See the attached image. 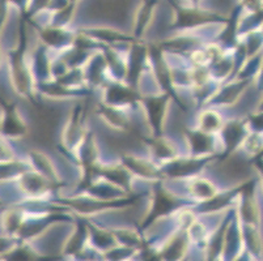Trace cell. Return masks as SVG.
<instances>
[{
  "mask_svg": "<svg viewBox=\"0 0 263 261\" xmlns=\"http://www.w3.org/2000/svg\"><path fill=\"white\" fill-rule=\"evenodd\" d=\"M246 133L248 132H246L245 123L241 122H233L226 126V128L223 129V136L227 153H231L240 144H242L246 140Z\"/></svg>",
  "mask_w": 263,
  "mask_h": 261,
  "instance_id": "obj_1",
  "label": "cell"
},
{
  "mask_svg": "<svg viewBox=\"0 0 263 261\" xmlns=\"http://www.w3.org/2000/svg\"><path fill=\"white\" fill-rule=\"evenodd\" d=\"M241 215L246 226H255L259 222V212L258 207L253 201V196H248L243 192L242 203H241Z\"/></svg>",
  "mask_w": 263,
  "mask_h": 261,
  "instance_id": "obj_2",
  "label": "cell"
},
{
  "mask_svg": "<svg viewBox=\"0 0 263 261\" xmlns=\"http://www.w3.org/2000/svg\"><path fill=\"white\" fill-rule=\"evenodd\" d=\"M174 204H176V200L173 198V196L168 195V192H165V191L159 190L156 192L154 209L151 212L152 218H155L156 215H162L165 212H169L174 207Z\"/></svg>",
  "mask_w": 263,
  "mask_h": 261,
  "instance_id": "obj_3",
  "label": "cell"
},
{
  "mask_svg": "<svg viewBox=\"0 0 263 261\" xmlns=\"http://www.w3.org/2000/svg\"><path fill=\"white\" fill-rule=\"evenodd\" d=\"M165 102H166L165 98H149V99L144 101L147 114H149V119L155 127L159 126V122H161Z\"/></svg>",
  "mask_w": 263,
  "mask_h": 261,
  "instance_id": "obj_4",
  "label": "cell"
},
{
  "mask_svg": "<svg viewBox=\"0 0 263 261\" xmlns=\"http://www.w3.org/2000/svg\"><path fill=\"white\" fill-rule=\"evenodd\" d=\"M191 192L194 196L197 197L203 198V200H207V198H212L216 196V188H215L214 184L209 180H200L194 182L190 187Z\"/></svg>",
  "mask_w": 263,
  "mask_h": 261,
  "instance_id": "obj_5",
  "label": "cell"
},
{
  "mask_svg": "<svg viewBox=\"0 0 263 261\" xmlns=\"http://www.w3.org/2000/svg\"><path fill=\"white\" fill-rule=\"evenodd\" d=\"M199 127L200 131L205 133L215 132V131L220 129V127H221V118H220L217 112L207 111L200 116Z\"/></svg>",
  "mask_w": 263,
  "mask_h": 261,
  "instance_id": "obj_6",
  "label": "cell"
},
{
  "mask_svg": "<svg viewBox=\"0 0 263 261\" xmlns=\"http://www.w3.org/2000/svg\"><path fill=\"white\" fill-rule=\"evenodd\" d=\"M190 137L191 148H193V153H204L210 149L211 143H210V137L205 136V132H190L189 133Z\"/></svg>",
  "mask_w": 263,
  "mask_h": 261,
  "instance_id": "obj_7",
  "label": "cell"
},
{
  "mask_svg": "<svg viewBox=\"0 0 263 261\" xmlns=\"http://www.w3.org/2000/svg\"><path fill=\"white\" fill-rule=\"evenodd\" d=\"M128 161V166L131 167L133 170H135V171H138V174H140V175L143 176H147V178H152V176H156L157 172L156 170L154 169L152 166H149L148 164H145L144 161H140V159H133L131 161L130 158H127Z\"/></svg>",
  "mask_w": 263,
  "mask_h": 261,
  "instance_id": "obj_8",
  "label": "cell"
},
{
  "mask_svg": "<svg viewBox=\"0 0 263 261\" xmlns=\"http://www.w3.org/2000/svg\"><path fill=\"white\" fill-rule=\"evenodd\" d=\"M259 170H260V174H262V176H263V162H260L259 164Z\"/></svg>",
  "mask_w": 263,
  "mask_h": 261,
  "instance_id": "obj_9",
  "label": "cell"
},
{
  "mask_svg": "<svg viewBox=\"0 0 263 261\" xmlns=\"http://www.w3.org/2000/svg\"><path fill=\"white\" fill-rule=\"evenodd\" d=\"M259 111H263V99H262V104H260L259 106Z\"/></svg>",
  "mask_w": 263,
  "mask_h": 261,
  "instance_id": "obj_10",
  "label": "cell"
},
{
  "mask_svg": "<svg viewBox=\"0 0 263 261\" xmlns=\"http://www.w3.org/2000/svg\"><path fill=\"white\" fill-rule=\"evenodd\" d=\"M260 81L263 83V64H262V76H260Z\"/></svg>",
  "mask_w": 263,
  "mask_h": 261,
  "instance_id": "obj_11",
  "label": "cell"
}]
</instances>
